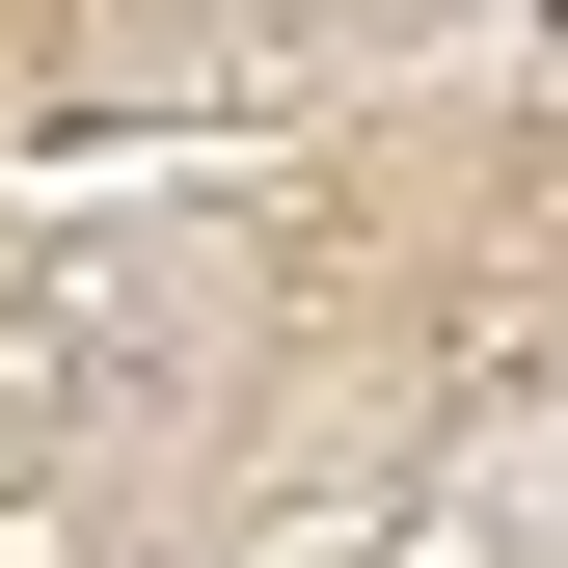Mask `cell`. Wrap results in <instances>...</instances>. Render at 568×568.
Wrapping results in <instances>:
<instances>
[]
</instances>
